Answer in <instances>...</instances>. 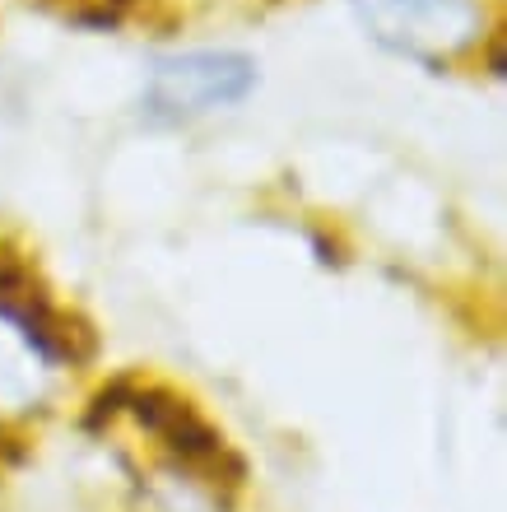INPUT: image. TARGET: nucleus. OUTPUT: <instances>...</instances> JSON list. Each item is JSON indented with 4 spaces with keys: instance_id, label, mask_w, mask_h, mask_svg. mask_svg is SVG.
I'll list each match as a JSON object with an SVG mask.
<instances>
[{
    "instance_id": "f257e3e1",
    "label": "nucleus",
    "mask_w": 507,
    "mask_h": 512,
    "mask_svg": "<svg viewBox=\"0 0 507 512\" xmlns=\"http://www.w3.org/2000/svg\"><path fill=\"white\" fill-rule=\"evenodd\" d=\"M256 89V61L247 52L228 47H201V52H177L154 61L140 94V112L154 126L201 122L210 112L238 108Z\"/></svg>"
},
{
    "instance_id": "f03ea898",
    "label": "nucleus",
    "mask_w": 507,
    "mask_h": 512,
    "mask_svg": "<svg viewBox=\"0 0 507 512\" xmlns=\"http://www.w3.org/2000/svg\"><path fill=\"white\" fill-rule=\"evenodd\" d=\"M363 28L387 52L442 66L484 38L480 0H354Z\"/></svg>"
},
{
    "instance_id": "7ed1b4c3",
    "label": "nucleus",
    "mask_w": 507,
    "mask_h": 512,
    "mask_svg": "<svg viewBox=\"0 0 507 512\" xmlns=\"http://www.w3.org/2000/svg\"><path fill=\"white\" fill-rule=\"evenodd\" d=\"M98 415L140 429L159 457H168L205 485H219V475L228 471V452L219 443V433L187 401L168 396L163 387H117L112 396H103Z\"/></svg>"
},
{
    "instance_id": "20e7f679",
    "label": "nucleus",
    "mask_w": 507,
    "mask_h": 512,
    "mask_svg": "<svg viewBox=\"0 0 507 512\" xmlns=\"http://www.w3.org/2000/svg\"><path fill=\"white\" fill-rule=\"evenodd\" d=\"M52 14H61L66 24H84V28H121L135 14L140 0H38Z\"/></svg>"
}]
</instances>
